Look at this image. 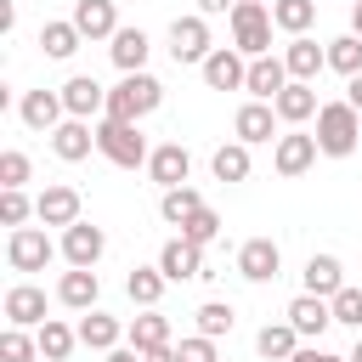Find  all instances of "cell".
Instances as JSON below:
<instances>
[{
	"instance_id": "cell-24",
	"label": "cell",
	"mask_w": 362,
	"mask_h": 362,
	"mask_svg": "<svg viewBox=\"0 0 362 362\" xmlns=\"http://www.w3.org/2000/svg\"><path fill=\"white\" fill-rule=\"evenodd\" d=\"M147 51H153L147 28H119V34L107 40V57H113L119 74H141V68H147Z\"/></svg>"
},
{
	"instance_id": "cell-42",
	"label": "cell",
	"mask_w": 362,
	"mask_h": 362,
	"mask_svg": "<svg viewBox=\"0 0 362 362\" xmlns=\"http://www.w3.org/2000/svg\"><path fill=\"white\" fill-rule=\"evenodd\" d=\"M28 170H34V164H28V153H17V147H6V153H0V187H23V181H28Z\"/></svg>"
},
{
	"instance_id": "cell-34",
	"label": "cell",
	"mask_w": 362,
	"mask_h": 362,
	"mask_svg": "<svg viewBox=\"0 0 362 362\" xmlns=\"http://www.w3.org/2000/svg\"><path fill=\"white\" fill-rule=\"evenodd\" d=\"M164 283H170V277H164L158 266H130V277H124V294H130L136 305H158V300H164Z\"/></svg>"
},
{
	"instance_id": "cell-11",
	"label": "cell",
	"mask_w": 362,
	"mask_h": 362,
	"mask_svg": "<svg viewBox=\"0 0 362 362\" xmlns=\"http://www.w3.org/2000/svg\"><path fill=\"white\" fill-rule=\"evenodd\" d=\"M102 255H107V232L102 226H90V221L62 226V260L68 266H96Z\"/></svg>"
},
{
	"instance_id": "cell-46",
	"label": "cell",
	"mask_w": 362,
	"mask_h": 362,
	"mask_svg": "<svg viewBox=\"0 0 362 362\" xmlns=\"http://www.w3.org/2000/svg\"><path fill=\"white\" fill-rule=\"evenodd\" d=\"M107 362H141V351L124 339V345H113V351H107Z\"/></svg>"
},
{
	"instance_id": "cell-36",
	"label": "cell",
	"mask_w": 362,
	"mask_h": 362,
	"mask_svg": "<svg viewBox=\"0 0 362 362\" xmlns=\"http://www.w3.org/2000/svg\"><path fill=\"white\" fill-rule=\"evenodd\" d=\"M328 68L334 74H362V34H339V40H328Z\"/></svg>"
},
{
	"instance_id": "cell-21",
	"label": "cell",
	"mask_w": 362,
	"mask_h": 362,
	"mask_svg": "<svg viewBox=\"0 0 362 362\" xmlns=\"http://www.w3.org/2000/svg\"><path fill=\"white\" fill-rule=\"evenodd\" d=\"M272 107H277V119H283V124H305V119H317V107H322V102H317V85H311V79H288V85L277 90V102H272Z\"/></svg>"
},
{
	"instance_id": "cell-47",
	"label": "cell",
	"mask_w": 362,
	"mask_h": 362,
	"mask_svg": "<svg viewBox=\"0 0 362 362\" xmlns=\"http://www.w3.org/2000/svg\"><path fill=\"white\" fill-rule=\"evenodd\" d=\"M345 102L362 113V74H351V79H345Z\"/></svg>"
},
{
	"instance_id": "cell-39",
	"label": "cell",
	"mask_w": 362,
	"mask_h": 362,
	"mask_svg": "<svg viewBox=\"0 0 362 362\" xmlns=\"http://www.w3.org/2000/svg\"><path fill=\"white\" fill-rule=\"evenodd\" d=\"M28 215H34V198H28L23 187H0V221H6V226H23Z\"/></svg>"
},
{
	"instance_id": "cell-3",
	"label": "cell",
	"mask_w": 362,
	"mask_h": 362,
	"mask_svg": "<svg viewBox=\"0 0 362 362\" xmlns=\"http://www.w3.org/2000/svg\"><path fill=\"white\" fill-rule=\"evenodd\" d=\"M164 102V85L141 68V74H119V85L107 90V119H130V124H141L153 107Z\"/></svg>"
},
{
	"instance_id": "cell-7",
	"label": "cell",
	"mask_w": 362,
	"mask_h": 362,
	"mask_svg": "<svg viewBox=\"0 0 362 362\" xmlns=\"http://www.w3.org/2000/svg\"><path fill=\"white\" fill-rule=\"evenodd\" d=\"M317 136H305V130H288V136H277L272 141V170L283 175V181H294V175H305L311 164H317Z\"/></svg>"
},
{
	"instance_id": "cell-19",
	"label": "cell",
	"mask_w": 362,
	"mask_h": 362,
	"mask_svg": "<svg viewBox=\"0 0 362 362\" xmlns=\"http://www.w3.org/2000/svg\"><path fill=\"white\" fill-rule=\"evenodd\" d=\"M57 300H62L68 311H90V305L102 300V283H96V266H68V272L57 277Z\"/></svg>"
},
{
	"instance_id": "cell-48",
	"label": "cell",
	"mask_w": 362,
	"mask_h": 362,
	"mask_svg": "<svg viewBox=\"0 0 362 362\" xmlns=\"http://www.w3.org/2000/svg\"><path fill=\"white\" fill-rule=\"evenodd\" d=\"M11 28H17V6H11V0H0V34H11Z\"/></svg>"
},
{
	"instance_id": "cell-40",
	"label": "cell",
	"mask_w": 362,
	"mask_h": 362,
	"mask_svg": "<svg viewBox=\"0 0 362 362\" xmlns=\"http://www.w3.org/2000/svg\"><path fill=\"white\" fill-rule=\"evenodd\" d=\"M181 238H187V243H198V249H204V243H215V238H221V215L204 204V209H198V215L181 226Z\"/></svg>"
},
{
	"instance_id": "cell-23",
	"label": "cell",
	"mask_w": 362,
	"mask_h": 362,
	"mask_svg": "<svg viewBox=\"0 0 362 362\" xmlns=\"http://www.w3.org/2000/svg\"><path fill=\"white\" fill-rule=\"evenodd\" d=\"M6 322H11V328H40V322H45V288L11 283V288H6Z\"/></svg>"
},
{
	"instance_id": "cell-43",
	"label": "cell",
	"mask_w": 362,
	"mask_h": 362,
	"mask_svg": "<svg viewBox=\"0 0 362 362\" xmlns=\"http://www.w3.org/2000/svg\"><path fill=\"white\" fill-rule=\"evenodd\" d=\"M175 356H181V362H215V339H209V334H192V339L175 345Z\"/></svg>"
},
{
	"instance_id": "cell-22",
	"label": "cell",
	"mask_w": 362,
	"mask_h": 362,
	"mask_svg": "<svg viewBox=\"0 0 362 362\" xmlns=\"http://www.w3.org/2000/svg\"><path fill=\"white\" fill-rule=\"evenodd\" d=\"M147 175H153L158 187H181V181L192 175V153H187L181 141H158L153 158H147Z\"/></svg>"
},
{
	"instance_id": "cell-33",
	"label": "cell",
	"mask_w": 362,
	"mask_h": 362,
	"mask_svg": "<svg viewBox=\"0 0 362 362\" xmlns=\"http://www.w3.org/2000/svg\"><path fill=\"white\" fill-rule=\"evenodd\" d=\"M209 170H215V181H249V141H226V147H215V158H209Z\"/></svg>"
},
{
	"instance_id": "cell-28",
	"label": "cell",
	"mask_w": 362,
	"mask_h": 362,
	"mask_svg": "<svg viewBox=\"0 0 362 362\" xmlns=\"http://www.w3.org/2000/svg\"><path fill=\"white\" fill-rule=\"evenodd\" d=\"M79 45H85V34L74 28V17H51V23H40V51H45V57L68 62Z\"/></svg>"
},
{
	"instance_id": "cell-32",
	"label": "cell",
	"mask_w": 362,
	"mask_h": 362,
	"mask_svg": "<svg viewBox=\"0 0 362 362\" xmlns=\"http://www.w3.org/2000/svg\"><path fill=\"white\" fill-rule=\"evenodd\" d=\"M198 209H204V192L187 187V181H181V187H164V198H158V215H164L170 226H187Z\"/></svg>"
},
{
	"instance_id": "cell-41",
	"label": "cell",
	"mask_w": 362,
	"mask_h": 362,
	"mask_svg": "<svg viewBox=\"0 0 362 362\" xmlns=\"http://www.w3.org/2000/svg\"><path fill=\"white\" fill-rule=\"evenodd\" d=\"M328 305H334V322H345V328H356V334H362V288H351V283H345Z\"/></svg>"
},
{
	"instance_id": "cell-37",
	"label": "cell",
	"mask_w": 362,
	"mask_h": 362,
	"mask_svg": "<svg viewBox=\"0 0 362 362\" xmlns=\"http://www.w3.org/2000/svg\"><path fill=\"white\" fill-rule=\"evenodd\" d=\"M192 317H198V334H209V339L232 334V322H238V311H232L226 300H204V305H198Z\"/></svg>"
},
{
	"instance_id": "cell-44",
	"label": "cell",
	"mask_w": 362,
	"mask_h": 362,
	"mask_svg": "<svg viewBox=\"0 0 362 362\" xmlns=\"http://www.w3.org/2000/svg\"><path fill=\"white\" fill-rule=\"evenodd\" d=\"M288 362H351V356H334V351H322V345H300Z\"/></svg>"
},
{
	"instance_id": "cell-10",
	"label": "cell",
	"mask_w": 362,
	"mask_h": 362,
	"mask_svg": "<svg viewBox=\"0 0 362 362\" xmlns=\"http://www.w3.org/2000/svg\"><path fill=\"white\" fill-rule=\"evenodd\" d=\"M79 209H85V204H79V192H74L68 181H51V187L34 198V215H40V226H74V221H85Z\"/></svg>"
},
{
	"instance_id": "cell-12",
	"label": "cell",
	"mask_w": 362,
	"mask_h": 362,
	"mask_svg": "<svg viewBox=\"0 0 362 362\" xmlns=\"http://www.w3.org/2000/svg\"><path fill=\"white\" fill-rule=\"evenodd\" d=\"M283 317L294 322V334H300V339H322V334L334 328V305H328L322 294H294Z\"/></svg>"
},
{
	"instance_id": "cell-29",
	"label": "cell",
	"mask_w": 362,
	"mask_h": 362,
	"mask_svg": "<svg viewBox=\"0 0 362 362\" xmlns=\"http://www.w3.org/2000/svg\"><path fill=\"white\" fill-rule=\"evenodd\" d=\"M124 339H130L136 351H153V345H170V317H164L158 305H141V317H130V328H124Z\"/></svg>"
},
{
	"instance_id": "cell-50",
	"label": "cell",
	"mask_w": 362,
	"mask_h": 362,
	"mask_svg": "<svg viewBox=\"0 0 362 362\" xmlns=\"http://www.w3.org/2000/svg\"><path fill=\"white\" fill-rule=\"evenodd\" d=\"M351 34H362V0L351 6Z\"/></svg>"
},
{
	"instance_id": "cell-9",
	"label": "cell",
	"mask_w": 362,
	"mask_h": 362,
	"mask_svg": "<svg viewBox=\"0 0 362 362\" xmlns=\"http://www.w3.org/2000/svg\"><path fill=\"white\" fill-rule=\"evenodd\" d=\"M17 119H23L34 136H51V130L68 119V107H62V90H23V102H17Z\"/></svg>"
},
{
	"instance_id": "cell-4",
	"label": "cell",
	"mask_w": 362,
	"mask_h": 362,
	"mask_svg": "<svg viewBox=\"0 0 362 362\" xmlns=\"http://www.w3.org/2000/svg\"><path fill=\"white\" fill-rule=\"evenodd\" d=\"M226 17H232V45L243 57H266L272 51V28L277 23H272V6L266 0H238Z\"/></svg>"
},
{
	"instance_id": "cell-15",
	"label": "cell",
	"mask_w": 362,
	"mask_h": 362,
	"mask_svg": "<svg viewBox=\"0 0 362 362\" xmlns=\"http://www.w3.org/2000/svg\"><path fill=\"white\" fill-rule=\"evenodd\" d=\"M90 147H96V119H62V124L51 130V153H57L62 164L90 158Z\"/></svg>"
},
{
	"instance_id": "cell-20",
	"label": "cell",
	"mask_w": 362,
	"mask_h": 362,
	"mask_svg": "<svg viewBox=\"0 0 362 362\" xmlns=\"http://www.w3.org/2000/svg\"><path fill=\"white\" fill-rule=\"evenodd\" d=\"M283 62H288V79H317V74L328 68V45H317L311 34H288Z\"/></svg>"
},
{
	"instance_id": "cell-1",
	"label": "cell",
	"mask_w": 362,
	"mask_h": 362,
	"mask_svg": "<svg viewBox=\"0 0 362 362\" xmlns=\"http://www.w3.org/2000/svg\"><path fill=\"white\" fill-rule=\"evenodd\" d=\"M317 147H322V158H351L356 153V141H362V113L351 107V102H322L317 107Z\"/></svg>"
},
{
	"instance_id": "cell-31",
	"label": "cell",
	"mask_w": 362,
	"mask_h": 362,
	"mask_svg": "<svg viewBox=\"0 0 362 362\" xmlns=\"http://www.w3.org/2000/svg\"><path fill=\"white\" fill-rule=\"evenodd\" d=\"M255 351L266 356V362H288L294 351H300V334H294V322L283 317V322H266L260 334H255Z\"/></svg>"
},
{
	"instance_id": "cell-13",
	"label": "cell",
	"mask_w": 362,
	"mask_h": 362,
	"mask_svg": "<svg viewBox=\"0 0 362 362\" xmlns=\"http://www.w3.org/2000/svg\"><path fill=\"white\" fill-rule=\"evenodd\" d=\"M62 107H68V119H107V90L90 74H74L62 85Z\"/></svg>"
},
{
	"instance_id": "cell-17",
	"label": "cell",
	"mask_w": 362,
	"mask_h": 362,
	"mask_svg": "<svg viewBox=\"0 0 362 362\" xmlns=\"http://www.w3.org/2000/svg\"><path fill=\"white\" fill-rule=\"evenodd\" d=\"M288 85V62L283 57H249V79H243V90L255 96V102H277V90Z\"/></svg>"
},
{
	"instance_id": "cell-18",
	"label": "cell",
	"mask_w": 362,
	"mask_h": 362,
	"mask_svg": "<svg viewBox=\"0 0 362 362\" xmlns=\"http://www.w3.org/2000/svg\"><path fill=\"white\" fill-rule=\"evenodd\" d=\"M158 272H164L170 283H187V277H209V272H204V249H198V243H187V238H170V243L158 249Z\"/></svg>"
},
{
	"instance_id": "cell-38",
	"label": "cell",
	"mask_w": 362,
	"mask_h": 362,
	"mask_svg": "<svg viewBox=\"0 0 362 362\" xmlns=\"http://www.w3.org/2000/svg\"><path fill=\"white\" fill-rule=\"evenodd\" d=\"M40 356V339L28 334V328H11L6 322V334H0V362H34Z\"/></svg>"
},
{
	"instance_id": "cell-5",
	"label": "cell",
	"mask_w": 362,
	"mask_h": 362,
	"mask_svg": "<svg viewBox=\"0 0 362 362\" xmlns=\"http://www.w3.org/2000/svg\"><path fill=\"white\" fill-rule=\"evenodd\" d=\"M209 51H215V40H209V17L204 11L170 23V57H175V68H204Z\"/></svg>"
},
{
	"instance_id": "cell-25",
	"label": "cell",
	"mask_w": 362,
	"mask_h": 362,
	"mask_svg": "<svg viewBox=\"0 0 362 362\" xmlns=\"http://www.w3.org/2000/svg\"><path fill=\"white\" fill-rule=\"evenodd\" d=\"M79 345H85V351H102V356H107L113 345H124V322L90 305V311L79 317Z\"/></svg>"
},
{
	"instance_id": "cell-8",
	"label": "cell",
	"mask_w": 362,
	"mask_h": 362,
	"mask_svg": "<svg viewBox=\"0 0 362 362\" xmlns=\"http://www.w3.org/2000/svg\"><path fill=\"white\" fill-rule=\"evenodd\" d=\"M204 85L209 90H243V79H249V57L238 51V45H215L209 57H204Z\"/></svg>"
},
{
	"instance_id": "cell-30",
	"label": "cell",
	"mask_w": 362,
	"mask_h": 362,
	"mask_svg": "<svg viewBox=\"0 0 362 362\" xmlns=\"http://www.w3.org/2000/svg\"><path fill=\"white\" fill-rule=\"evenodd\" d=\"M34 339H40V356H45V362H68L74 345H79V328H68L62 317H45V322L34 328Z\"/></svg>"
},
{
	"instance_id": "cell-27",
	"label": "cell",
	"mask_w": 362,
	"mask_h": 362,
	"mask_svg": "<svg viewBox=\"0 0 362 362\" xmlns=\"http://www.w3.org/2000/svg\"><path fill=\"white\" fill-rule=\"evenodd\" d=\"M300 277H305V294H322V300H334V294L345 288V266H339V255H311Z\"/></svg>"
},
{
	"instance_id": "cell-16",
	"label": "cell",
	"mask_w": 362,
	"mask_h": 362,
	"mask_svg": "<svg viewBox=\"0 0 362 362\" xmlns=\"http://www.w3.org/2000/svg\"><path fill=\"white\" fill-rule=\"evenodd\" d=\"M283 272V249L272 243V238H249L243 249H238V277H249V283H272Z\"/></svg>"
},
{
	"instance_id": "cell-49",
	"label": "cell",
	"mask_w": 362,
	"mask_h": 362,
	"mask_svg": "<svg viewBox=\"0 0 362 362\" xmlns=\"http://www.w3.org/2000/svg\"><path fill=\"white\" fill-rule=\"evenodd\" d=\"M232 6H238V0H198V11H204V17H221V11H232Z\"/></svg>"
},
{
	"instance_id": "cell-2",
	"label": "cell",
	"mask_w": 362,
	"mask_h": 362,
	"mask_svg": "<svg viewBox=\"0 0 362 362\" xmlns=\"http://www.w3.org/2000/svg\"><path fill=\"white\" fill-rule=\"evenodd\" d=\"M96 153H102L107 164H119V170H141V164L153 158L141 124H130V119H96Z\"/></svg>"
},
{
	"instance_id": "cell-45",
	"label": "cell",
	"mask_w": 362,
	"mask_h": 362,
	"mask_svg": "<svg viewBox=\"0 0 362 362\" xmlns=\"http://www.w3.org/2000/svg\"><path fill=\"white\" fill-rule=\"evenodd\" d=\"M141 362H181V356H175V345H153V351H141Z\"/></svg>"
},
{
	"instance_id": "cell-6",
	"label": "cell",
	"mask_w": 362,
	"mask_h": 362,
	"mask_svg": "<svg viewBox=\"0 0 362 362\" xmlns=\"http://www.w3.org/2000/svg\"><path fill=\"white\" fill-rule=\"evenodd\" d=\"M51 255H57V243L40 226H11V238H6V266L11 272H45Z\"/></svg>"
},
{
	"instance_id": "cell-14",
	"label": "cell",
	"mask_w": 362,
	"mask_h": 362,
	"mask_svg": "<svg viewBox=\"0 0 362 362\" xmlns=\"http://www.w3.org/2000/svg\"><path fill=\"white\" fill-rule=\"evenodd\" d=\"M277 124H283V119H277V107H272V102H255V96H249V102L238 107V119H232L238 141H249V147H260V141H277Z\"/></svg>"
},
{
	"instance_id": "cell-51",
	"label": "cell",
	"mask_w": 362,
	"mask_h": 362,
	"mask_svg": "<svg viewBox=\"0 0 362 362\" xmlns=\"http://www.w3.org/2000/svg\"><path fill=\"white\" fill-rule=\"evenodd\" d=\"M351 362H362V334H356V345H351Z\"/></svg>"
},
{
	"instance_id": "cell-35",
	"label": "cell",
	"mask_w": 362,
	"mask_h": 362,
	"mask_svg": "<svg viewBox=\"0 0 362 362\" xmlns=\"http://www.w3.org/2000/svg\"><path fill=\"white\" fill-rule=\"evenodd\" d=\"M272 23L283 34H305L317 23V0H272Z\"/></svg>"
},
{
	"instance_id": "cell-26",
	"label": "cell",
	"mask_w": 362,
	"mask_h": 362,
	"mask_svg": "<svg viewBox=\"0 0 362 362\" xmlns=\"http://www.w3.org/2000/svg\"><path fill=\"white\" fill-rule=\"evenodd\" d=\"M74 28H79L85 40H113V34H119L113 0H74Z\"/></svg>"
}]
</instances>
